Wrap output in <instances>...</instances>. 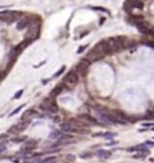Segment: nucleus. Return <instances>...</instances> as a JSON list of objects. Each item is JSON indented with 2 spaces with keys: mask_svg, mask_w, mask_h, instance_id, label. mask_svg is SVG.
<instances>
[{
  "mask_svg": "<svg viewBox=\"0 0 154 163\" xmlns=\"http://www.w3.org/2000/svg\"><path fill=\"white\" fill-rule=\"evenodd\" d=\"M95 119H96V122L99 124H104V125L116 124L115 119L112 117L111 112H104L102 109H95Z\"/></svg>",
  "mask_w": 154,
  "mask_h": 163,
  "instance_id": "nucleus-1",
  "label": "nucleus"
},
{
  "mask_svg": "<svg viewBox=\"0 0 154 163\" xmlns=\"http://www.w3.org/2000/svg\"><path fill=\"white\" fill-rule=\"evenodd\" d=\"M39 108L45 112H49V113H57L58 112V105L52 100H45L42 104L39 105Z\"/></svg>",
  "mask_w": 154,
  "mask_h": 163,
  "instance_id": "nucleus-2",
  "label": "nucleus"
},
{
  "mask_svg": "<svg viewBox=\"0 0 154 163\" xmlns=\"http://www.w3.org/2000/svg\"><path fill=\"white\" fill-rule=\"evenodd\" d=\"M77 82H78V74H77L74 70H70L69 73L64 77V85H68V86H74Z\"/></svg>",
  "mask_w": 154,
  "mask_h": 163,
  "instance_id": "nucleus-3",
  "label": "nucleus"
},
{
  "mask_svg": "<svg viewBox=\"0 0 154 163\" xmlns=\"http://www.w3.org/2000/svg\"><path fill=\"white\" fill-rule=\"evenodd\" d=\"M31 26H32V19H31L30 16H26V18H23V19H20V20L18 22L16 28L19 30V31H22V30L30 28Z\"/></svg>",
  "mask_w": 154,
  "mask_h": 163,
  "instance_id": "nucleus-4",
  "label": "nucleus"
},
{
  "mask_svg": "<svg viewBox=\"0 0 154 163\" xmlns=\"http://www.w3.org/2000/svg\"><path fill=\"white\" fill-rule=\"evenodd\" d=\"M88 69H89V62H88V61H85V59H83V61H80V62L76 65L74 72H76L77 74H85Z\"/></svg>",
  "mask_w": 154,
  "mask_h": 163,
  "instance_id": "nucleus-5",
  "label": "nucleus"
},
{
  "mask_svg": "<svg viewBox=\"0 0 154 163\" xmlns=\"http://www.w3.org/2000/svg\"><path fill=\"white\" fill-rule=\"evenodd\" d=\"M61 129L66 133H72V132H78V131H83V129L78 127V125H74L73 123H64L61 125Z\"/></svg>",
  "mask_w": 154,
  "mask_h": 163,
  "instance_id": "nucleus-6",
  "label": "nucleus"
},
{
  "mask_svg": "<svg viewBox=\"0 0 154 163\" xmlns=\"http://www.w3.org/2000/svg\"><path fill=\"white\" fill-rule=\"evenodd\" d=\"M138 30H139L141 32L143 35H147V37H153V30H151L150 25H147V23H145V22H142V23H139V25H137Z\"/></svg>",
  "mask_w": 154,
  "mask_h": 163,
  "instance_id": "nucleus-7",
  "label": "nucleus"
},
{
  "mask_svg": "<svg viewBox=\"0 0 154 163\" xmlns=\"http://www.w3.org/2000/svg\"><path fill=\"white\" fill-rule=\"evenodd\" d=\"M78 120H81V122H84L85 124H89V125H97L99 123L96 122V119L92 117L91 115H80L78 116Z\"/></svg>",
  "mask_w": 154,
  "mask_h": 163,
  "instance_id": "nucleus-8",
  "label": "nucleus"
},
{
  "mask_svg": "<svg viewBox=\"0 0 154 163\" xmlns=\"http://www.w3.org/2000/svg\"><path fill=\"white\" fill-rule=\"evenodd\" d=\"M27 127H28V122H25V123L20 122L19 124H16L15 127H12V128L10 129V132H12V131H14V132H22L23 129L27 128Z\"/></svg>",
  "mask_w": 154,
  "mask_h": 163,
  "instance_id": "nucleus-9",
  "label": "nucleus"
},
{
  "mask_svg": "<svg viewBox=\"0 0 154 163\" xmlns=\"http://www.w3.org/2000/svg\"><path fill=\"white\" fill-rule=\"evenodd\" d=\"M111 155H112L111 151H107V150H99V151H96V156H97L99 159H108Z\"/></svg>",
  "mask_w": 154,
  "mask_h": 163,
  "instance_id": "nucleus-10",
  "label": "nucleus"
},
{
  "mask_svg": "<svg viewBox=\"0 0 154 163\" xmlns=\"http://www.w3.org/2000/svg\"><path fill=\"white\" fill-rule=\"evenodd\" d=\"M70 142H73V138L70 135H65V136H61L60 139H58V146H65V144H68V143H70Z\"/></svg>",
  "mask_w": 154,
  "mask_h": 163,
  "instance_id": "nucleus-11",
  "label": "nucleus"
},
{
  "mask_svg": "<svg viewBox=\"0 0 154 163\" xmlns=\"http://www.w3.org/2000/svg\"><path fill=\"white\" fill-rule=\"evenodd\" d=\"M129 152H135V151H139V152H149V150L145 147V144H141V146H135V147H129L127 148Z\"/></svg>",
  "mask_w": 154,
  "mask_h": 163,
  "instance_id": "nucleus-12",
  "label": "nucleus"
},
{
  "mask_svg": "<svg viewBox=\"0 0 154 163\" xmlns=\"http://www.w3.org/2000/svg\"><path fill=\"white\" fill-rule=\"evenodd\" d=\"M127 20H129L130 23H134V25L137 26V25H139V23H142L145 19H143V16H137V15H135V16H129Z\"/></svg>",
  "mask_w": 154,
  "mask_h": 163,
  "instance_id": "nucleus-13",
  "label": "nucleus"
},
{
  "mask_svg": "<svg viewBox=\"0 0 154 163\" xmlns=\"http://www.w3.org/2000/svg\"><path fill=\"white\" fill-rule=\"evenodd\" d=\"M126 4H129L130 7H133V8H138V10H142L145 7L143 1H127Z\"/></svg>",
  "mask_w": 154,
  "mask_h": 163,
  "instance_id": "nucleus-14",
  "label": "nucleus"
},
{
  "mask_svg": "<svg viewBox=\"0 0 154 163\" xmlns=\"http://www.w3.org/2000/svg\"><path fill=\"white\" fill-rule=\"evenodd\" d=\"M64 89H65V85H64V84H61V85H58V86H56L54 89H53L52 94H53V96H58L60 93H62V92H64Z\"/></svg>",
  "mask_w": 154,
  "mask_h": 163,
  "instance_id": "nucleus-15",
  "label": "nucleus"
},
{
  "mask_svg": "<svg viewBox=\"0 0 154 163\" xmlns=\"http://www.w3.org/2000/svg\"><path fill=\"white\" fill-rule=\"evenodd\" d=\"M34 113H35V111H34V109H28V111L26 112L25 115H23V117H22V120H27V119L30 117V116H32Z\"/></svg>",
  "mask_w": 154,
  "mask_h": 163,
  "instance_id": "nucleus-16",
  "label": "nucleus"
},
{
  "mask_svg": "<svg viewBox=\"0 0 154 163\" xmlns=\"http://www.w3.org/2000/svg\"><path fill=\"white\" fill-rule=\"evenodd\" d=\"M95 136H103V138H114L115 136V133H109V132H107V133H95Z\"/></svg>",
  "mask_w": 154,
  "mask_h": 163,
  "instance_id": "nucleus-17",
  "label": "nucleus"
},
{
  "mask_svg": "<svg viewBox=\"0 0 154 163\" xmlns=\"http://www.w3.org/2000/svg\"><path fill=\"white\" fill-rule=\"evenodd\" d=\"M61 136H62V132H61V131H53L52 135H50V138H53V139H54V138H58V139H60Z\"/></svg>",
  "mask_w": 154,
  "mask_h": 163,
  "instance_id": "nucleus-18",
  "label": "nucleus"
},
{
  "mask_svg": "<svg viewBox=\"0 0 154 163\" xmlns=\"http://www.w3.org/2000/svg\"><path fill=\"white\" fill-rule=\"evenodd\" d=\"M22 108H23V105H19V107L16 108V109H14V111H12V112L10 113V117H11V116H14V115H18V113H19V111H20Z\"/></svg>",
  "mask_w": 154,
  "mask_h": 163,
  "instance_id": "nucleus-19",
  "label": "nucleus"
},
{
  "mask_svg": "<svg viewBox=\"0 0 154 163\" xmlns=\"http://www.w3.org/2000/svg\"><path fill=\"white\" fill-rule=\"evenodd\" d=\"M65 69H66V67H65V66H62V67H61V69H60V72H57V73L54 74V76H53V77H58V76H61V74L64 73V70H65Z\"/></svg>",
  "mask_w": 154,
  "mask_h": 163,
  "instance_id": "nucleus-20",
  "label": "nucleus"
},
{
  "mask_svg": "<svg viewBox=\"0 0 154 163\" xmlns=\"http://www.w3.org/2000/svg\"><path fill=\"white\" fill-rule=\"evenodd\" d=\"M22 93H23V89H20V90H19V92H18V93L14 96V98H15V100H16V98H19V97H20V96H22Z\"/></svg>",
  "mask_w": 154,
  "mask_h": 163,
  "instance_id": "nucleus-21",
  "label": "nucleus"
},
{
  "mask_svg": "<svg viewBox=\"0 0 154 163\" xmlns=\"http://www.w3.org/2000/svg\"><path fill=\"white\" fill-rule=\"evenodd\" d=\"M85 47H87V46H81L80 49L77 50V53H81V51H83V50H84V49H85Z\"/></svg>",
  "mask_w": 154,
  "mask_h": 163,
  "instance_id": "nucleus-22",
  "label": "nucleus"
}]
</instances>
